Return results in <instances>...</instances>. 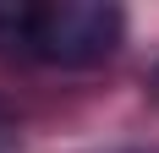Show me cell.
Masks as SVG:
<instances>
[{"mask_svg": "<svg viewBox=\"0 0 159 153\" xmlns=\"http://www.w3.org/2000/svg\"><path fill=\"white\" fill-rule=\"evenodd\" d=\"M0 153H16V126L0 115Z\"/></svg>", "mask_w": 159, "mask_h": 153, "instance_id": "obj_3", "label": "cell"}, {"mask_svg": "<svg viewBox=\"0 0 159 153\" xmlns=\"http://www.w3.org/2000/svg\"><path fill=\"white\" fill-rule=\"evenodd\" d=\"M126 33V11L104 6V0H49V6H28V28H22V49L28 60L44 66H99L104 55L121 49Z\"/></svg>", "mask_w": 159, "mask_h": 153, "instance_id": "obj_1", "label": "cell"}, {"mask_svg": "<svg viewBox=\"0 0 159 153\" xmlns=\"http://www.w3.org/2000/svg\"><path fill=\"white\" fill-rule=\"evenodd\" d=\"M28 6L33 0H0V49H22V28H28Z\"/></svg>", "mask_w": 159, "mask_h": 153, "instance_id": "obj_2", "label": "cell"}]
</instances>
